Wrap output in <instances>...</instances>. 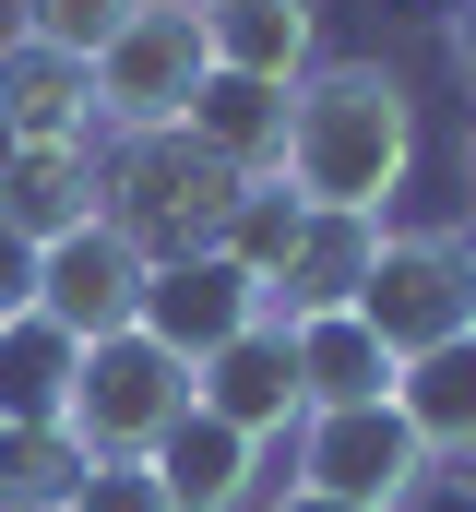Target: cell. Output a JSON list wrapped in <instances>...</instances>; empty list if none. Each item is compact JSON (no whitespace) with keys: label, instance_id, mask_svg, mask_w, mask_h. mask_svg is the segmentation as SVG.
<instances>
[{"label":"cell","instance_id":"obj_21","mask_svg":"<svg viewBox=\"0 0 476 512\" xmlns=\"http://www.w3.org/2000/svg\"><path fill=\"white\" fill-rule=\"evenodd\" d=\"M60 512H179V501H167V477H155V465L131 453V465H84Z\"/></svg>","mask_w":476,"mask_h":512},{"label":"cell","instance_id":"obj_14","mask_svg":"<svg viewBox=\"0 0 476 512\" xmlns=\"http://www.w3.org/2000/svg\"><path fill=\"white\" fill-rule=\"evenodd\" d=\"M369 262H381V227H369V215H310L298 262L262 286V322H322V310H357Z\"/></svg>","mask_w":476,"mask_h":512},{"label":"cell","instance_id":"obj_1","mask_svg":"<svg viewBox=\"0 0 476 512\" xmlns=\"http://www.w3.org/2000/svg\"><path fill=\"white\" fill-rule=\"evenodd\" d=\"M405 167H417V96L381 60H322L286 96V191L310 215H369L381 227Z\"/></svg>","mask_w":476,"mask_h":512},{"label":"cell","instance_id":"obj_30","mask_svg":"<svg viewBox=\"0 0 476 512\" xmlns=\"http://www.w3.org/2000/svg\"><path fill=\"white\" fill-rule=\"evenodd\" d=\"M0 512H24V501H0Z\"/></svg>","mask_w":476,"mask_h":512},{"label":"cell","instance_id":"obj_24","mask_svg":"<svg viewBox=\"0 0 476 512\" xmlns=\"http://www.w3.org/2000/svg\"><path fill=\"white\" fill-rule=\"evenodd\" d=\"M274 512H357V501H322V489H286Z\"/></svg>","mask_w":476,"mask_h":512},{"label":"cell","instance_id":"obj_8","mask_svg":"<svg viewBox=\"0 0 476 512\" xmlns=\"http://www.w3.org/2000/svg\"><path fill=\"white\" fill-rule=\"evenodd\" d=\"M191 405L203 417H227L238 441H286L298 417H310V393H298V346H286V322H250V334H227L203 370H191Z\"/></svg>","mask_w":476,"mask_h":512},{"label":"cell","instance_id":"obj_29","mask_svg":"<svg viewBox=\"0 0 476 512\" xmlns=\"http://www.w3.org/2000/svg\"><path fill=\"white\" fill-rule=\"evenodd\" d=\"M453 12H476V0H453Z\"/></svg>","mask_w":476,"mask_h":512},{"label":"cell","instance_id":"obj_3","mask_svg":"<svg viewBox=\"0 0 476 512\" xmlns=\"http://www.w3.org/2000/svg\"><path fill=\"white\" fill-rule=\"evenodd\" d=\"M227 203H238V179L191 143V131H131V143H119V167H108V227H131L155 262L215 251Z\"/></svg>","mask_w":476,"mask_h":512},{"label":"cell","instance_id":"obj_6","mask_svg":"<svg viewBox=\"0 0 476 512\" xmlns=\"http://www.w3.org/2000/svg\"><path fill=\"white\" fill-rule=\"evenodd\" d=\"M417 477H429V453H417V429L393 417V393H381V405H310V417H298V489L357 501V512H393Z\"/></svg>","mask_w":476,"mask_h":512},{"label":"cell","instance_id":"obj_16","mask_svg":"<svg viewBox=\"0 0 476 512\" xmlns=\"http://www.w3.org/2000/svg\"><path fill=\"white\" fill-rule=\"evenodd\" d=\"M0 120H12V143H96V72L12 36L0 48Z\"/></svg>","mask_w":476,"mask_h":512},{"label":"cell","instance_id":"obj_27","mask_svg":"<svg viewBox=\"0 0 476 512\" xmlns=\"http://www.w3.org/2000/svg\"><path fill=\"white\" fill-rule=\"evenodd\" d=\"M465 179H476V131H465Z\"/></svg>","mask_w":476,"mask_h":512},{"label":"cell","instance_id":"obj_11","mask_svg":"<svg viewBox=\"0 0 476 512\" xmlns=\"http://www.w3.org/2000/svg\"><path fill=\"white\" fill-rule=\"evenodd\" d=\"M191 143L227 167V179H286V84H250V72H203L191 96Z\"/></svg>","mask_w":476,"mask_h":512},{"label":"cell","instance_id":"obj_19","mask_svg":"<svg viewBox=\"0 0 476 512\" xmlns=\"http://www.w3.org/2000/svg\"><path fill=\"white\" fill-rule=\"evenodd\" d=\"M298 239H310V203H298L286 179H238V203H227V227H215V251H227L250 286H274V274L298 262Z\"/></svg>","mask_w":476,"mask_h":512},{"label":"cell","instance_id":"obj_13","mask_svg":"<svg viewBox=\"0 0 476 512\" xmlns=\"http://www.w3.org/2000/svg\"><path fill=\"white\" fill-rule=\"evenodd\" d=\"M72 370H84V346H72L48 310H12V322H0V441H60Z\"/></svg>","mask_w":476,"mask_h":512},{"label":"cell","instance_id":"obj_25","mask_svg":"<svg viewBox=\"0 0 476 512\" xmlns=\"http://www.w3.org/2000/svg\"><path fill=\"white\" fill-rule=\"evenodd\" d=\"M12 155H24V143H12V120H0V179H12Z\"/></svg>","mask_w":476,"mask_h":512},{"label":"cell","instance_id":"obj_18","mask_svg":"<svg viewBox=\"0 0 476 512\" xmlns=\"http://www.w3.org/2000/svg\"><path fill=\"white\" fill-rule=\"evenodd\" d=\"M286 346H298V393H310V405H381V393H393V346H381L357 310L286 322Z\"/></svg>","mask_w":476,"mask_h":512},{"label":"cell","instance_id":"obj_23","mask_svg":"<svg viewBox=\"0 0 476 512\" xmlns=\"http://www.w3.org/2000/svg\"><path fill=\"white\" fill-rule=\"evenodd\" d=\"M453 60H465V84H476V12H453Z\"/></svg>","mask_w":476,"mask_h":512},{"label":"cell","instance_id":"obj_9","mask_svg":"<svg viewBox=\"0 0 476 512\" xmlns=\"http://www.w3.org/2000/svg\"><path fill=\"white\" fill-rule=\"evenodd\" d=\"M250 322H262V286H250L227 251H179V262L143 274V334H155L167 358H191V370H203L227 334H250Z\"/></svg>","mask_w":476,"mask_h":512},{"label":"cell","instance_id":"obj_4","mask_svg":"<svg viewBox=\"0 0 476 512\" xmlns=\"http://www.w3.org/2000/svg\"><path fill=\"white\" fill-rule=\"evenodd\" d=\"M203 72H215L203 12L191 0H143L108 48H96V131H119V143L131 131H179L191 96H203Z\"/></svg>","mask_w":476,"mask_h":512},{"label":"cell","instance_id":"obj_15","mask_svg":"<svg viewBox=\"0 0 476 512\" xmlns=\"http://www.w3.org/2000/svg\"><path fill=\"white\" fill-rule=\"evenodd\" d=\"M393 417L417 429L429 465H476V334L405 358V370H393Z\"/></svg>","mask_w":476,"mask_h":512},{"label":"cell","instance_id":"obj_10","mask_svg":"<svg viewBox=\"0 0 476 512\" xmlns=\"http://www.w3.org/2000/svg\"><path fill=\"white\" fill-rule=\"evenodd\" d=\"M108 215V167H96V143H24L12 155V179H0V227H24L36 251L48 239H72V227H96Z\"/></svg>","mask_w":476,"mask_h":512},{"label":"cell","instance_id":"obj_2","mask_svg":"<svg viewBox=\"0 0 476 512\" xmlns=\"http://www.w3.org/2000/svg\"><path fill=\"white\" fill-rule=\"evenodd\" d=\"M179 417H191V358H167V346L131 322L108 346H84L72 405H60V441H72V465H131V453H155Z\"/></svg>","mask_w":476,"mask_h":512},{"label":"cell","instance_id":"obj_5","mask_svg":"<svg viewBox=\"0 0 476 512\" xmlns=\"http://www.w3.org/2000/svg\"><path fill=\"white\" fill-rule=\"evenodd\" d=\"M465 274H476V239H393L381 227V262L357 286V322L393 346V370L465 334Z\"/></svg>","mask_w":476,"mask_h":512},{"label":"cell","instance_id":"obj_22","mask_svg":"<svg viewBox=\"0 0 476 512\" xmlns=\"http://www.w3.org/2000/svg\"><path fill=\"white\" fill-rule=\"evenodd\" d=\"M12 310H36V239L24 227H0V322Z\"/></svg>","mask_w":476,"mask_h":512},{"label":"cell","instance_id":"obj_26","mask_svg":"<svg viewBox=\"0 0 476 512\" xmlns=\"http://www.w3.org/2000/svg\"><path fill=\"white\" fill-rule=\"evenodd\" d=\"M465 334H476V274H465Z\"/></svg>","mask_w":476,"mask_h":512},{"label":"cell","instance_id":"obj_20","mask_svg":"<svg viewBox=\"0 0 476 512\" xmlns=\"http://www.w3.org/2000/svg\"><path fill=\"white\" fill-rule=\"evenodd\" d=\"M131 12H143V0H24V48H60V60L96 72V48H108Z\"/></svg>","mask_w":476,"mask_h":512},{"label":"cell","instance_id":"obj_28","mask_svg":"<svg viewBox=\"0 0 476 512\" xmlns=\"http://www.w3.org/2000/svg\"><path fill=\"white\" fill-rule=\"evenodd\" d=\"M191 12H215V0H191Z\"/></svg>","mask_w":476,"mask_h":512},{"label":"cell","instance_id":"obj_12","mask_svg":"<svg viewBox=\"0 0 476 512\" xmlns=\"http://www.w3.org/2000/svg\"><path fill=\"white\" fill-rule=\"evenodd\" d=\"M203 48H215V72L286 84V96L322 72V24H310V0H215V12H203Z\"/></svg>","mask_w":476,"mask_h":512},{"label":"cell","instance_id":"obj_17","mask_svg":"<svg viewBox=\"0 0 476 512\" xmlns=\"http://www.w3.org/2000/svg\"><path fill=\"white\" fill-rule=\"evenodd\" d=\"M143 465L167 477V501H179V512H238V501H250V477H262V441H238L227 417H203V405H191Z\"/></svg>","mask_w":476,"mask_h":512},{"label":"cell","instance_id":"obj_7","mask_svg":"<svg viewBox=\"0 0 476 512\" xmlns=\"http://www.w3.org/2000/svg\"><path fill=\"white\" fill-rule=\"evenodd\" d=\"M143 274H155V251L96 215V227H72V239L36 251V310H48L72 346H108V334L143 322Z\"/></svg>","mask_w":476,"mask_h":512}]
</instances>
